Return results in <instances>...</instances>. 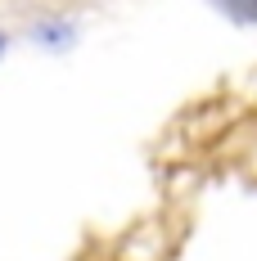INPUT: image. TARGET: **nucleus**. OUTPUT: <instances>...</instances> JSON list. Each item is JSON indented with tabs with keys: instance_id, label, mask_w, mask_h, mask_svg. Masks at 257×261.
I'll use <instances>...</instances> for the list:
<instances>
[{
	"instance_id": "2",
	"label": "nucleus",
	"mask_w": 257,
	"mask_h": 261,
	"mask_svg": "<svg viewBox=\"0 0 257 261\" xmlns=\"http://www.w3.org/2000/svg\"><path fill=\"white\" fill-rule=\"evenodd\" d=\"M5 45H9V36H5V32H0V54H5Z\"/></svg>"
},
{
	"instance_id": "1",
	"label": "nucleus",
	"mask_w": 257,
	"mask_h": 261,
	"mask_svg": "<svg viewBox=\"0 0 257 261\" xmlns=\"http://www.w3.org/2000/svg\"><path fill=\"white\" fill-rule=\"evenodd\" d=\"M212 5L235 23H257V0H212Z\"/></svg>"
}]
</instances>
